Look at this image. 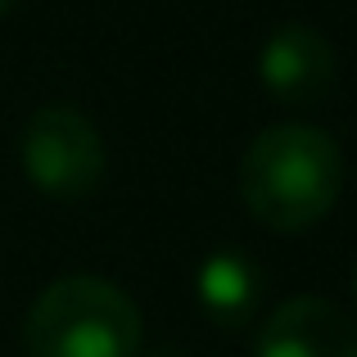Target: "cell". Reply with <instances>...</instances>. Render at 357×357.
<instances>
[{"label": "cell", "instance_id": "cell-3", "mask_svg": "<svg viewBox=\"0 0 357 357\" xmlns=\"http://www.w3.org/2000/svg\"><path fill=\"white\" fill-rule=\"evenodd\" d=\"M23 172L54 199H82L105 181V140L73 105H45L23 127Z\"/></svg>", "mask_w": 357, "mask_h": 357}, {"label": "cell", "instance_id": "cell-5", "mask_svg": "<svg viewBox=\"0 0 357 357\" xmlns=\"http://www.w3.org/2000/svg\"><path fill=\"white\" fill-rule=\"evenodd\" d=\"M258 357H357V321L331 298H289L262 321Z\"/></svg>", "mask_w": 357, "mask_h": 357}, {"label": "cell", "instance_id": "cell-1", "mask_svg": "<svg viewBox=\"0 0 357 357\" xmlns=\"http://www.w3.org/2000/svg\"><path fill=\"white\" fill-rule=\"evenodd\" d=\"M344 154L321 127L280 122L253 136L240 163V199L262 227L307 231L340 204Z\"/></svg>", "mask_w": 357, "mask_h": 357}, {"label": "cell", "instance_id": "cell-2", "mask_svg": "<svg viewBox=\"0 0 357 357\" xmlns=\"http://www.w3.org/2000/svg\"><path fill=\"white\" fill-rule=\"evenodd\" d=\"M23 349L27 357H136L140 312L114 280L73 271L27 307Z\"/></svg>", "mask_w": 357, "mask_h": 357}, {"label": "cell", "instance_id": "cell-4", "mask_svg": "<svg viewBox=\"0 0 357 357\" xmlns=\"http://www.w3.org/2000/svg\"><path fill=\"white\" fill-rule=\"evenodd\" d=\"M335 45L307 23H285L267 36L258 54V77L280 105H317L335 86Z\"/></svg>", "mask_w": 357, "mask_h": 357}, {"label": "cell", "instance_id": "cell-6", "mask_svg": "<svg viewBox=\"0 0 357 357\" xmlns=\"http://www.w3.org/2000/svg\"><path fill=\"white\" fill-rule=\"evenodd\" d=\"M199 303L213 321L222 326H240L258 312V298H262V276H258V262L244 258V253H208L199 267Z\"/></svg>", "mask_w": 357, "mask_h": 357}, {"label": "cell", "instance_id": "cell-7", "mask_svg": "<svg viewBox=\"0 0 357 357\" xmlns=\"http://www.w3.org/2000/svg\"><path fill=\"white\" fill-rule=\"evenodd\" d=\"M14 5H18V0H0V18H5V14H9Z\"/></svg>", "mask_w": 357, "mask_h": 357}]
</instances>
